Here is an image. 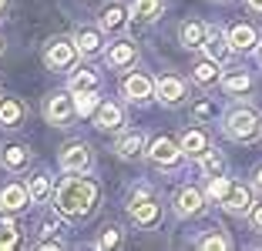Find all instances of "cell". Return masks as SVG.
Masks as SVG:
<instances>
[{
	"instance_id": "obj_40",
	"label": "cell",
	"mask_w": 262,
	"mask_h": 251,
	"mask_svg": "<svg viewBox=\"0 0 262 251\" xmlns=\"http://www.w3.org/2000/svg\"><path fill=\"white\" fill-rule=\"evenodd\" d=\"M0 54H4V40H0Z\"/></svg>"
},
{
	"instance_id": "obj_16",
	"label": "cell",
	"mask_w": 262,
	"mask_h": 251,
	"mask_svg": "<svg viewBox=\"0 0 262 251\" xmlns=\"http://www.w3.org/2000/svg\"><path fill=\"white\" fill-rule=\"evenodd\" d=\"M94 124H98L101 131H118V128H121V107H118V104H98Z\"/></svg>"
},
{
	"instance_id": "obj_30",
	"label": "cell",
	"mask_w": 262,
	"mask_h": 251,
	"mask_svg": "<svg viewBox=\"0 0 262 251\" xmlns=\"http://www.w3.org/2000/svg\"><path fill=\"white\" fill-rule=\"evenodd\" d=\"M225 91H232V94H239V91H249L252 87V81H249V74H229L225 77Z\"/></svg>"
},
{
	"instance_id": "obj_35",
	"label": "cell",
	"mask_w": 262,
	"mask_h": 251,
	"mask_svg": "<svg viewBox=\"0 0 262 251\" xmlns=\"http://www.w3.org/2000/svg\"><path fill=\"white\" fill-rule=\"evenodd\" d=\"M252 228H255V231H262V205H255V208H252Z\"/></svg>"
},
{
	"instance_id": "obj_11",
	"label": "cell",
	"mask_w": 262,
	"mask_h": 251,
	"mask_svg": "<svg viewBox=\"0 0 262 251\" xmlns=\"http://www.w3.org/2000/svg\"><path fill=\"white\" fill-rule=\"evenodd\" d=\"M24 104L17 97H0V128H20Z\"/></svg>"
},
{
	"instance_id": "obj_25",
	"label": "cell",
	"mask_w": 262,
	"mask_h": 251,
	"mask_svg": "<svg viewBox=\"0 0 262 251\" xmlns=\"http://www.w3.org/2000/svg\"><path fill=\"white\" fill-rule=\"evenodd\" d=\"M202 171H205V174H212V178L222 174V171H225V158L219 151H205V154H202Z\"/></svg>"
},
{
	"instance_id": "obj_28",
	"label": "cell",
	"mask_w": 262,
	"mask_h": 251,
	"mask_svg": "<svg viewBox=\"0 0 262 251\" xmlns=\"http://www.w3.org/2000/svg\"><path fill=\"white\" fill-rule=\"evenodd\" d=\"M27 191H31V201H47V194H51V181H47L44 174H37V178H31Z\"/></svg>"
},
{
	"instance_id": "obj_32",
	"label": "cell",
	"mask_w": 262,
	"mask_h": 251,
	"mask_svg": "<svg viewBox=\"0 0 262 251\" xmlns=\"http://www.w3.org/2000/svg\"><path fill=\"white\" fill-rule=\"evenodd\" d=\"M118 241H121L118 228H108V235H101V238H98V248H115Z\"/></svg>"
},
{
	"instance_id": "obj_1",
	"label": "cell",
	"mask_w": 262,
	"mask_h": 251,
	"mask_svg": "<svg viewBox=\"0 0 262 251\" xmlns=\"http://www.w3.org/2000/svg\"><path fill=\"white\" fill-rule=\"evenodd\" d=\"M98 205V184L88 178H64L54 194V208L64 218H84Z\"/></svg>"
},
{
	"instance_id": "obj_41",
	"label": "cell",
	"mask_w": 262,
	"mask_h": 251,
	"mask_svg": "<svg viewBox=\"0 0 262 251\" xmlns=\"http://www.w3.org/2000/svg\"><path fill=\"white\" fill-rule=\"evenodd\" d=\"M259 61H262V47H259Z\"/></svg>"
},
{
	"instance_id": "obj_31",
	"label": "cell",
	"mask_w": 262,
	"mask_h": 251,
	"mask_svg": "<svg viewBox=\"0 0 262 251\" xmlns=\"http://www.w3.org/2000/svg\"><path fill=\"white\" fill-rule=\"evenodd\" d=\"M118 23H121V7H108L104 17H101V27H104V31H115Z\"/></svg>"
},
{
	"instance_id": "obj_34",
	"label": "cell",
	"mask_w": 262,
	"mask_h": 251,
	"mask_svg": "<svg viewBox=\"0 0 262 251\" xmlns=\"http://www.w3.org/2000/svg\"><path fill=\"white\" fill-rule=\"evenodd\" d=\"M215 114V107L208 104V101H202V104H195V117H199V121H205V117H212Z\"/></svg>"
},
{
	"instance_id": "obj_29",
	"label": "cell",
	"mask_w": 262,
	"mask_h": 251,
	"mask_svg": "<svg viewBox=\"0 0 262 251\" xmlns=\"http://www.w3.org/2000/svg\"><path fill=\"white\" fill-rule=\"evenodd\" d=\"M74 104H77V114H81V117H84V114H91L94 107H98V91H81Z\"/></svg>"
},
{
	"instance_id": "obj_10",
	"label": "cell",
	"mask_w": 262,
	"mask_h": 251,
	"mask_svg": "<svg viewBox=\"0 0 262 251\" xmlns=\"http://www.w3.org/2000/svg\"><path fill=\"white\" fill-rule=\"evenodd\" d=\"M27 201H31V191L20 188V184L0 188V208H4V211H20V208H27Z\"/></svg>"
},
{
	"instance_id": "obj_24",
	"label": "cell",
	"mask_w": 262,
	"mask_h": 251,
	"mask_svg": "<svg viewBox=\"0 0 262 251\" xmlns=\"http://www.w3.org/2000/svg\"><path fill=\"white\" fill-rule=\"evenodd\" d=\"M71 91L81 94V91H98V74L94 70H81V74L71 77Z\"/></svg>"
},
{
	"instance_id": "obj_9",
	"label": "cell",
	"mask_w": 262,
	"mask_h": 251,
	"mask_svg": "<svg viewBox=\"0 0 262 251\" xmlns=\"http://www.w3.org/2000/svg\"><path fill=\"white\" fill-rule=\"evenodd\" d=\"M148 158H151L155 164H175V161L182 158V147H175L168 137H155L151 147H148Z\"/></svg>"
},
{
	"instance_id": "obj_23",
	"label": "cell",
	"mask_w": 262,
	"mask_h": 251,
	"mask_svg": "<svg viewBox=\"0 0 262 251\" xmlns=\"http://www.w3.org/2000/svg\"><path fill=\"white\" fill-rule=\"evenodd\" d=\"M74 44H77V51L81 54H98L101 51V34L98 31H77V37H74Z\"/></svg>"
},
{
	"instance_id": "obj_3",
	"label": "cell",
	"mask_w": 262,
	"mask_h": 251,
	"mask_svg": "<svg viewBox=\"0 0 262 251\" xmlns=\"http://www.w3.org/2000/svg\"><path fill=\"white\" fill-rule=\"evenodd\" d=\"M44 114H47V121H51V124H57V128H68V124L74 121V114H77V104L68 97V94H54V97L47 101Z\"/></svg>"
},
{
	"instance_id": "obj_22",
	"label": "cell",
	"mask_w": 262,
	"mask_h": 251,
	"mask_svg": "<svg viewBox=\"0 0 262 251\" xmlns=\"http://www.w3.org/2000/svg\"><path fill=\"white\" fill-rule=\"evenodd\" d=\"M108 64L111 67H128V64H135V44H115L108 51Z\"/></svg>"
},
{
	"instance_id": "obj_2",
	"label": "cell",
	"mask_w": 262,
	"mask_h": 251,
	"mask_svg": "<svg viewBox=\"0 0 262 251\" xmlns=\"http://www.w3.org/2000/svg\"><path fill=\"white\" fill-rule=\"evenodd\" d=\"M225 131H229V137H235V141H252L262 131V121H259V114H255L252 107H235L229 114V121H225Z\"/></svg>"
},
{
	"instance_id": "obj_18",
	"label": "cell",
	"mask_w": 262,
	"mask_h": 251,
	"mask_svg": "<svg viewBox=\"0 0 262 251\" xmlns=\"http://www.w3.org/2000/svg\"><path fill=\"white\" fill-rule=\"evenodd\" d=\"M175 208L178 214H199L202 211V191L199 188H182L175 198Z\"/></svg>"
},
{
	"instance_id": "obj_5",
	"label": "cell",
	"mask_w": 262,
	"mask_h": 251,
	"mask_svg": "<svg viewBox=\"0 0 262 251\" xmlns=\"http://www.w3.org/2000/svg\"><path fill=\"white\" fill-rule=\"evenodd\" d=\"M74 57H77V44L54 40V44L47 47V54H44V64L51 70H64V67H71V64H74Z\"/></svg>"
},
{
	"instance_id": "obj_33",
	"label": "cell",
	"mask_w": 262,
	"mask_h": 251,
	"mask_svg": "<svg viewBox=\"0 0 262 251\" xmlns=\"http://www.w3.org/2000/svg\"><path fill=\"white\" fill-rule=\"evenodd\" d=\"M202 248H229V238L225 235H208V238H202Z\"/></svg>"
},
{
	"instance_id": "obj_6",
	"label": "cell",
	"mask_w": 262,
	"mask_h": 251,
	"mask_svg": "<svg viewBox=\"0 0 262 251\" xmlns=\"http://www.w3.org/2000/svg\"><path fill=\"white\" fill-rule=\"evenodd\" d=\"M61 167H64V171H74V174L88 171V167H91V151H88L84 144H71V147H64Z\"/></svg>"
},
{
	"instance_id": "obj_14",
	"label": "cell",
	"mask_w": 262,
	"mask_h": 251,
	"mask_svg": "<svg viewBox=\"0 0 262 251\" xmlns=\"http://www.w3.org/2000/svg\"><path fill=\"white\" fill-rule=\"evenodd\" d=\"M178 147H182V154H185V158H199L202 161V154L208 151V141H205V134H202V131H185Z\"/></svg>"
},
{
	"instance_id": "obj_36",
	"label": "cell",
	"mask_w": 262,
	"mask_h": 251,
	"mask_svg": "<svg viewBox=\"0 0 262 251\" xmlns=\"http://www.w3.org/2000/svg\"><path fill=\"white\" fill-rule=\"evenodd\" d=\"M61 238H44V241H40V248H61Z\"/></svg>"
},
{
	"instance_id": "obj_38",
	"label": "cell",
	"mask_w": 262,
	"mask_h": 251,
	"mask_svg": "<svg viewBox=\"0 0 262 251\" xmlns=\"http://www.w3.org/2000/svg\"><path fill=\"white\" fill-rule=\"evenodd\" d=\"M255 188L262 191V167H259V171H255Z\"/></svg>"
},
{
	"instance_id": "obj_20",
	"label": "cell",
	"mask_w": 262,
	"mask_h": 251,
	"mask_svg": "<svg viewBox=\"0 0 262 251\" xmlns=\"http://www.w3.org/2000/svg\"><path fill=\"white\" fill-rule=\"evenodd\" d=\"M115 151L121 154V158H128V161H131V158H138V154L145 151V137H141L138 131H135V134H124L121 141H118V147H115Z\"/></svg>"
},
{
	"instance_id": "obj_4",
	"label": "cell",
	"mask_w": 262,
	"mask_h": 251,
	"mask_svg": "<svg viewBox=\"0 0 262 251\" xmlns=\"http://www.w3.org/2000/svg\"><path fill=\"white\" fill-rule=\"evenodd\" d=\"M128 214L135 224H145V228H151V224H158V218H162V205L151 198H135L128 205Z\"/></svg>"
},
{
	"instance_id": "obj_8",
	"label": "cell",
	"mask_w": 262,
	"mask_h": 251,
	"mask_svg": "<svg viewBox=\"0 0 262 251\" xmlns=\"http://www.w3.org/2000/svg\"><path fill=\"white\" fill-rule=\"evenodd\" d=\"M202 47H205V54L212 57V61H219V64H222L225 57L232 54V44L222 37V31H219V27H208V31H205V44H202Z\"/></svg>"
},
{
	"instance_id": "obj_26",
	"label": "cell",
	"mask_w": 262,
	"mask_h": 251,
	"mask_svg": "<svg viewBox=\"0 0 262 251\" xmlns=\"http://www.w3.org/2000/svg\"><path fill=\"white\" fill-rule=\"evenodd\" d=\"M215 77H219V61H212V57H208V61L195 64V81H199V84H212Z\"/></svg>"
},
{
	"instance_id": "obj_37",
	"label": "cell",
	"mask_w": 262,
	"mask_h": 251,
	"mask_svg": "<svg viewBox=\"0 0 262 251\" xmlns=\"http://www.w3.org/2000/svg\"><path fill=\"white\" fill-rule=\"evenodd\" d=\"M249 10H255V14H262V0H249Z\"/></svg>"
},
{
	"instance_id": "obj_19",
	"label": "cell",
	"mask_w": 262,
	"mask_h": 251,
	"mask_svg": "<svg viewBox=\"0 0 262 251\" xmlns=\"http://www.w3.org/2000/svg\"><path fill=\"white\" fill-rule=\"evenodd\" d=\"M27 147H20V144H10V147H4V154H0V161H4V167L7 171H20V167H27Z\"/></svg>"
},
{
	"instance_id": "obj_39",
	"label": "cell",
	"mask_w": 262,
	"mask_h": 251,
	"mask_svg": "<svg viewBox=\"0 0 262 251\" xmlns=\"http://www.w3.org/2000/svg\"><path fill=\"white\" fill-rule=\"evenodd\" d=\"M4 10H7V0H0V17H4Z\"/></svg>"
},
{
	"instance_id": "obj_13",
	"label": "cell",
	"mask_w": 262,
	"mask_h": 251,
	"mask_svg": "<svg viewBox=\"0 0 262 251\" xmlns=\"http://www.w3.org/2000/svg\"><path fill=\"white\" fill-rule=\"evenodd\" d=\"M205 31H208V27H202V23L185 20L182 27H178V40H182V47L195 51V47H202V44H205Z\"/></svg>"
},
{
	"instance_id": "obj_17",
	"label": "cell",
	"mask_w": 262,
	"mask_h": 251,
	"mask_svg": "<svg viewBox=\"0 0 262 251\" xmlns=\"http://www.w3.org/2000/svg\"><path fill=\"white\" fill-rule=\"evenodd\" d=\"M158 97H162L165 104H182L185 84L178 81V77H162V81H158Z\"/></svg>"
},
{
	"instance_id": "obj_7",
	"label": "cell",
	"mask_w": 262,
	"mask_h": 251,
	"mask_svg": "<svg viewBox=\"0 0 262 251\" xmlns=\"http://www.w3.org/2000/svg\"><path fill=\"white\" fill-rule=\"evenodd\" d=\"M219 205H225L229 211H235V214H246L249 208H252V198H249V191L242 188V184L232 181L229 188H225V194H222V201H219Z\"/></svg>"
},
{
	"instance_id": "obj_12",
	"label": "cell",
	"mask_w": 262,
	"mask_h": 251,
	"mask_svg": "<svg viewBox=\"0 0 262 251\" xmlns=\"http://www.w3.org/2000/svg\"><path fill=\"white\" fill-rule=\"evenodd\" d=\"M151 91H155V84L148 81V77H141V74L124 77V97H128V101H148Z\"/></svg>"
},
{
	"instance_id": "obj_21",
	"label": "cell",
	"mask_w": 262,
	"mask_h": 251,
	"mask_svg": "<svg viewBox=\"0 0 262 251\" xmlns=\"http://www.w3.org/2000/svg\"><path fill=\"white\" fill-rule=\"evenodd\" d=\"M162 14V0H131V17L135 20H155Z\"/></svg>"
},
{
	"instance_id": "obj_27",
	"label": "cell",
	"mask_w": 262,
	"mask_h": 251,
	"mask_svg": "<svg viewBox=\"0 0 262 251\" xmlns=\"http://www.w3.org/2000/svg\"><path fill=\"white\" fill-rule=\"evenodd\" d=\"M20 241V228L14 221H0V248H14Z\"/></svg>"
},
{
	"instance_id": "obj_15",
	"label": "cell",
	"mask_w": 262,
	"mask_h": 251,
	"mask_svg": "<svg viewBox=\"0 0 262 251\" xmlns=\"http://www.w3.org/2000/svg\"><path fill=\"white\" fill-rule=\"evenodd\" d=\"M255 40H259V37H255V31L249 27V23H235V27L229 31V44H232V51H252Z\"/></svg>"
}]
</instances>
